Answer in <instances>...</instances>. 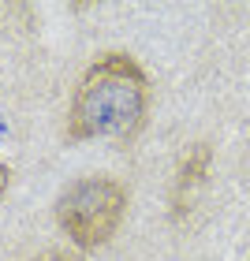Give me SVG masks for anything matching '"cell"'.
<instances>
[{"label":"cell","mask_w":250,"mask_h":261,"mask_svg":"<svg viewBox=\"0 0 250 261\" xmlns=\"http://www.w3.org/2000/svg\"><path fill=\"white\" fill-rule=\"evenodd\" d=\"M149 112V79L127 53H105L82 71L67 109V138L131 142Z\"/></svg>","instance_id":"cell-1"},{"label":"cell","mask_w":250,"mask_h":261,"mask_svg":"<svg viewBox=\"0 0 250 261\" xmlns=\"http://www.w3.org/2000/svg\"><path fill=\"white\" fill-rule=\"evenodd\" d=\"M127 213V187L109 175L75 179L56 198V224L79 250H97L120 231Z\"/></svg>","instance_id":"cell-2"},{"label":"cell","mask_w":250,"mask_h":261,"mask_svg":"<svg viewBox=\"0 0 250 261\" xmlns=\"http://www.w3.org/2000/svg\"><path fill=\"white\" fill-rule=\"evenodd\" d=\"M209 161H213V146H209V142H198V146L183 157L180 172H176V179H172V194H168L172 220H183L190 213V205H194V198L202 191V183H206V175H209Z\"/></svg>","instance_id":"cell-3"},{"label":"cell","mask_w":250,"mask_h":261,"mask_svg":"<svg viewBox=\"0 0 250 261\" xmlns=\"http://www.w3.org/2000/svg\"><path fill=\"white\" fill-rule=\"evenodd\" d=\"M30 261H79V254H71V250H49V254H38Z\"/></svg>","instance_id":"cell-4"},{"label":"cell","mask_w":250,"mask_h":261,"mask_svg":"<svg viewBox=\"0 0 250 261\" xmlns=\"http://www.w3.org/2000/svg\"><path fill=\"white\" fill-rule=\"evenodd\" d=\"M8 179H11V172H8V164H0V198H4V191H8Z\"/></svg>","instance_id":"cell-5"}]
</instances>
